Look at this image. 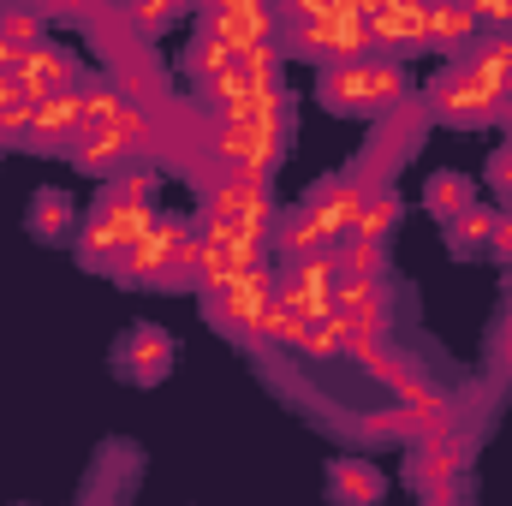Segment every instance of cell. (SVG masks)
<instances>
[{"label":"cell","instance_id":"6da1fadb","mask_svg":"<svg viewBox=\"0 0 512 506\" xmlns=\"http://www.w3.org/2000/svg\"><path fill=\"white\" fill-rule=\"evenodd\" d=\"M501 90L489 84V72L465 54V60H453L429 90H423V108H429V120H447V126H489V120H501Z\"/></svg>","mask_w":512,"mask_h":506},{"label":"cell","instance_id":"7a4b0ae2","mask_svg":"<svg viewBox=\"0 0 512 506\" xmlns=\"http://www.w3.org/2000/svg\"><path fill=\"white\" fill-rule=\"evenodd\" d=\"M191 239H197V227H185V221H173V215H161L149 233H143V245L120 262V274L137 280V286H167V280H191L185 274V251H191Z\"/></svg>","mask_w":512,"mask_h":506},{"label":"cell","instance_id":"3957f363","mask_svg":"<svg viewBox=\"0 0 512 506\" xmlns=\"http://www.w3.org/2000/svg\"><path fill=\"white\" fill-rule=\"evenodd\" d=\"M471 453H477V429L459 423V429H441L435 441H417L411 453V489H453V477L471 471Z\"/></svg>","mask_w":512,"mask_h":506},{"label":"cell","instance_id":"277c9868","mask_svg":"<svg viewBox=\"0 0 512 506\" xmlns=\"http://www.w3.org/2000/svg\"><path fill=\"white\" fill-rule=\"evenodd\" d=\"M429 48V6L417 0H387L370 12V60H399Z\"/></svg>","mask_w":512,"mask_h":506},{"label":"cell","instance_id":"5b68a950","mask_svg":"<svg viewBox=\"0 0 512 506\" xmlns=\"http://www.w3.org/2000/svg\"><path fill=\"white\" fill-rule=\"evenodd\" d=\"M274 286H280V274L268 268V274H251V280H239V286H221V292H203V310H209V322L215 328H227V334H251V322L274 304Z\"/></svg>","mask_w":512,"mask_h":506},{"label":"cell","instance_id":"8992f818","mask_svg":"<svg viewBox=\"0 0 512 506\" xmlns=\"http://www.w3.org/2000/svg\"><path fill=\"white\" fill-rule=\"evenodd\" d=\"M274 245L292 256V262H310V256H334V251H340V233L328 227V215H322L316 203H304V209L280 215V227H274Z\"/></svg>","mask_w":512,"mask_h":506},{"label":"cell","instance_id":"52a82bcc","mask_svg":"<svg viewBox=\"0 0 512 506\" xmlns=\"http://www.w3.org/2000/svg\"><path fill=\"white\" fill-rule=\"evenodd\" d=\"M24 78L36 84V96H72V90H84V72H78L72 48H54V42L30 48V72Z\"/></svg>","mask_w":512,"mask_h":506},{"label":"cell","instance_id":"ba28073f","mask_svg":"<svg viewBox=\"0 0 512 506\" xmlns=\"http://www.w3.org/2000/svg\"><path fill=\"white\" fill-rule=\"evenodd\" d=\"M66 155H72V167H78V173H90V179H102V185H108V179H120V173L131 167L126 149L114 143V131H108V126H90L72 149H66Z\"/></svg>","mask_w":512,"mask_h":506},{"label":"cell","instance_id":"9c48e42d","mask_svg":"<svg viewBox=\"0 0 512 506\" xmlns=\"http://www.w3.org/2000/svg\"><path fill=\"white\" fill-rule=\"evenodd\" d=\"M483 36H477V12L471 6H429V48H453V60H465L471 48H477Z\"/></svg>","mask_w":512,"mask_h":506},{"label":"cell","instance_id":"30bf717a","mask_svg":"<svg viewBox=\"0 0 512 506\" xmlns=\"http://www.w3.org/2000/svg\"><path fill=\"white\" fill-rule=\"evenodd\" d=\"M364 102H370V114H393L411 102V78L399 60H364Z\"/></svg>","mask_w":512,"mask_h":506},{"label":"cell","instance_id":"8fae6325","mask_svg":"<svg viewBox=\"0 0 512 506\" xmlns=\"http://www.w3.org/2000/svg\"><path fill=\"white\" fill-rule=\"evenodd\" d=\"M328 477H334V506H376L382 489H387L382 471H376L370 459H340Z\"/></svg>","mask_w":512,"mask_h":506},{"label":"cell","instance_id":"7c38bea8","mask_svg":"<svg viewBox=\"0 0 512 506\" xmlns=\"http://www.w3.org/2000/svg\"><path fill=\"white\" fill-rule=\"evenodd\" d=\"M120 364H126L137 381H161V370L173 364V346L161 328H131V340L120 346Z\"/></svg>","mask_w":512,"mask_h":506},{"label":"cell","instance_id":"4fadbf2b","mask_svg":"<svg viewBox=\"0 0 512 506\" xmlns=\"http://www.w3.org/2000/svg\"><path fill=\"white\" fill-rule=\"evenodd\" d=\"M316 90H322V102L340 108V114H370V102H364V60H358V66H322Z\"/></svg>","mask_w":512,"mask_h":506},{"label":"cell","instance_id":"5bb4252c","mask_svg":"<svg viewBox=\"0 0 512 506\" xmlns=\"http://www.w3.org/2000/svg\"><path fill=\"white\" fill-rule=\"evenodd\" d=\"M185 66H191L197 84H203V78H221V72L233 66V42L215 36L209 24H197V36H191V48H185Z\"/></svg>","mask_w":512,"mask_h":506},{"label":"cell","instance_id":"9a60e30c","mask_svg":"<svg viewBox=\"0 0 512 506\" xmlns=\"http://www.w3.org/2000/svg\"><path fill=\"white\" fill-rule=\"evenodd\" d=\"M471 203H477V197H471V185H465L459 173H435V179H429V215H435V221L453 227Z\"/></svg>","mask_w":512,"mask_h":506},{"label":"cell","instance_id":"2e32d148","mask_svg":"<svg viewBox=\"0 0 512 506\" xmlns=\"http://www.w3.org/2000/svg\"><path fill=\"white\" fill-rule=\"evenodd\" d=\"M495 209L489 203H471L453 227H447V239H453V251H483V245H495Z\"/></svg>","mask_w":512,"mask_h":506},{"label":"cell","instance_id":"e0dca14e","mask_svg":"<svg viewBox=\"0 0 512 506\" xmlns=\"http://www.w3.org/2000/svg\"><path fill=\"white\" fill-rule=\"evenodd\" d=\"M399 191L393 185H382V191H370V203H364V221H358V239H370V245H382L387 233L399 227Z\"/></svg>","mask_w":512,"mask_h":506},{"label":"cell","instance_id":"ac0fdd59","mask_svg":"<svg viewBox=\"0 0 512 506\" xmlns=\"http://www.w3.org/2000/svg\"><path fill=\"white\" fill-rule=\"evenodd\" d=\"M334 262H340V280H382V245H370V239H340V251H334Z\"/></svg>","mask_w":512,"mask_h":506},{"label":"cell","instance_id":"d6986e66","mask_svg":"<svg viewBox=\"0 0 512 506\" xmlns=\"http://www.w3.org/2000/svg\"><path fill=\"white\" fill-rule=\"evenodd\" d=\"M352 435L370 441V447H376V441H411V423H405L399 405H387V411H358V417H352Z\"/></svg>","mask_w":512,"mask_h":506},{"label":"cell","instance_id":"ffe728a7","mask_svg":"<svg viewBox=\"0 0 512 506\" xmlns=\"http://www.w3.org/2000/svg\"><path fill=\"white\" fill-rule=\"evenodd\" d=\"M30 233H36V239H66V233H72V203H66V191H42V197H36Z\"/></svg>","mask_w":512,"mask_h":506},{"label":"cell","instance_id":"44dd1931","mask_svg":"<svg viewBox=\"0 0 512 506\" xmlns=\"http://www.w3.org/2000/svg\"><path fill=\"white\" fill-rule=\"evenodd\" d=\"M42 24H48L42 6H6V12H0V36H12V42H24V48L42 42Z\"/></svg>","mask_w":512,"mask_h":506},{"label":"cell","instance_id":"7402d4cb","mask_svg":"<svg viewBox=\"0 0 512 506\" xmlns=\"http://www.w3.org/2000/svg\"><path fill=\"white\" fill-rule=\"evenodd\" d=\"M376 298H393L382 280H340V286H334V310H340V316L358 310V304H376Z\"/></svg>","mask_w":512,"mask_h":506},{"label":"cell","instance_id":"603a6c76","mask_svg":"<svg viewBox=\"0 0 512 506\" xmlns=\"http://www.w3.org/2000/svg\"><path fill=\"white\" fill-rule=\"evenodd\" d=\"M42 96H36V84L24 78V72H0V108H36Z\"/></svg>","mask_w":512,"mask_h":506},{"label":"cell","instance_id":"cb8c5ba5","mask_svg":"<svg viewBox=\"0 0 512 506\" xmlns=\"http://www.w3.org/2000/svg\"><path fill=\"white\" fill-rule=\"evenodd\" d=\"M126 24H137V30H167V24H179L185 12L179 6H137V12H120Z\"/></svg>","mask_w":512,"mask_h":506},{"label":"cell","instance_id":"d4e9b609","mask_svg":"<svg viewBox=\"0 0 512 506\" xmlns=\"http://www.w3.org/2000/svg\"><path fill=\"white\" fill-rule=\"evenodd\" d=\"M0 72H30V48L12 42V36H0Z\"/></svg>","mask_w":512,"mask_h":506},{"label":"cell","instance_id":"484cf974","mask_svg":"<svg viewBox=\"0 0 512 506\" xmlns=\"http://www.w3.org/2000/svg\"><path fill=\"white\" fill-rule=\"evenodd\" d=\"M489 179H495V191H512V143L495 155V167H489Z\"/></svg>","mask_w":512,"mask_h":506},{"label":"cell","instance_id":"4316f807","mask_svg":"<svg viewBox=\"0 0 512 506\" xmlns=\"http://www.w3.org/2000/svg\"><path fill=\"white\" fill-rule=\"evenodd\" d=\"M489 251L501 256V262H512V215H501V221H495V245H489Z\"/></svg>","mask_w":512,"mask_h":506},{"label":"cell","instance_id":"83f0119b","mask_svg":"<svg viewBox=\"0 0 512 506\" xmlns=\"http://www.w3.org/2000/svg\"><path fill=\"white\" fill-rule=\"evenodd\" d=\"M423 506H465V501H459L453 489H429V495H423Z\"/></svg>","mask_w":512,"mask_h":506}]
</instances>
